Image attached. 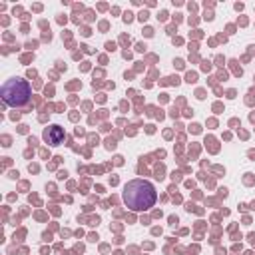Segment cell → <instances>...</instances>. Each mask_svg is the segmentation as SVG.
I'll use <instances>...</instances> for the list:
<instances>
[{"label":"cell","instance_id":"6da1fadb","mask_svg":"<svg viewBox=\"0 0 255 255\" xmlns=\"http://www.w3.org/2000/svg\"><path fill=\"white\" fill-rule=\"evenodd\" d=\"M157 199L155 187L145 179H133L124 187V201L133 211H145L153 207Z\"/></svg>","mask_w":255,"mask_h":255},{"label":"cell","instance_id":"7a4b0ae2","mask_svg":"<svg viewBox=\"0 0 255 255\" xmlns=\"http://www.w3.org/2000/svg\"><path fill=\"white\" fill-rule=\"evenodd\" d=\"M0 96H2V102L10 108H22L30 102V84L28 80L24 78H10L2 84L0 88Z\"/></svg>","mask_w":255,"mask_h":255},{"label":"cell","instance_id":"3957f363","mask_svg":"<svg viewBox=\"0 0 255 255\" xmlns=\"http://www.w3.org/2000/svg\"><path fill=\"white\" fill-rule=\"evenodd\" d=\"M44 139L50 143V145H58L64 141V129L60 126H48L44 129Z\"/></svg>","mask_w":255,"mask_h":255}]
</instances>
